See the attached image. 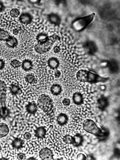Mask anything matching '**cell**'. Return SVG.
I'll list each match as a JSON object with an SVG mask.
<instances>
[{"label":"cell","mask_w":120,"mask_h":160,"mask_svg":"<svg viewBox=\"0 0 120 160\" xmlns=\"http://www.w3.org/2000/svg\"><path fill=\"white\" fill-rule=\"evenodd\" d=\"M37 106L47 115L52 118L54 115L53 101L50 97L46 94H42L38 98Z\"/></svg>","instance_id":"6da1fadb"},{"label":"cell","mask_w":120,"mask_h":160,"mask_svg":"<svg viewBox=\"0 0 120 160\" xmlns=\"http://www.w3.org/2000/svg\"><path fill=\"white\" fill-rule=\"evenodd\" d=\"M60 40V38L57 35L50 36L45 41L38 43V44L35 47V50L37 53L40 54L46 53L50 50L54 43Z\"/></svg>","instance_id":"7a4b0ae2"},{"label":"cell","mask_w":120,"mask_h":160,"mask_svg":"<svg viewBox=\"0 0 120 160\" xmlns=\"http://www.w3.org/2000/svg\"><path fill=\"white\" fill-rule=\"evenodd\" d=\"M77 78L81 82L90 83H94L101 81L98 76L85 70L79 71L77 74Z\"/></svg>","instance_id":"3957f363"},{"label":"cell","mask_w":120,"mask_h":160,"mask_svg":"<svg viewBox=\"0 0 120 160\" xmlns=\"http://www.w3.org/2000/svg\"><path fill=\"white\" fill-rule=\"evenodd\" d=\"M83 128L85 131L95 136L100 131V128L97 126L94 122L91 119H87L84 121Z\"/></svg>","instance_id":"277c9868"},{"label":"cell","mask_w":120,"mask_h":160,"mask_svg":"<svg viewBox=\"0 0 120 160\" xmlns=\"http://www.w3.org/2000/svg\"><path fill=\"white\" fill-rule=\"evenodd\" d=\"M8 87L4 81L0 80V103L1 107L5 108L6 106V96Z\"/></svg>","instance_id":"5b68a950"},{"label":"cell","mask_w":120,"mask_h":160,"mask_svg":"<svg viewBox=\"0 0 120 160\" xmlns=\"http://www.w3.org/2000/svg\"><path fill=\"white\" fill-rule=\"evenodd\" d=\"M40 158L43 160H53V155L52 151L47 147L42 148L39 153Z\"/></svg>","instance_id":"8992f818"},{"label":"cell","mask_w":120,"mask_h":160,"mask_svg":"<svg viewBox=\"0 0 120 160\" xmlns=\"http://www.w3.org/2000/svg\"><path fill=\"white\" fill-rule=\"evenodd\" d=\"M33 19V16L28 12L22 13L19 17V20L20 23L26 25L31 24Z\"/></svg>","instance_id":"52a82bcc"},{"label":"cell","mask_w":120,"mask_h":160,"mask_svg":"<svg viewBox=\"0 0 120 160\" xmlns=\"http://www.w3.org/2000/svg\"><path fill=\"white\" fill-rule=\"evenodd\" d=\"M110 132L106 128H101L98 133L97 134L96 136L97 139L100 141H104L109 136Z\"/></svg>","instance_id":"ba28073f"},{"label":"cell","mask_w":120,"mask_h":160,"mask_svg":"<svg viewBox=\"0 0 120 160\" xmlns=\"http://www.w3.org/2000/svg\"><path fill=\"white\" fill-rule=\"evenodd\" d=\"M59 60L57 58L51 57L47 61V65L50 68L53 70H57L60 66Z\"/></svg>","instance_id":"9c48e42d"},{"label":"cell","mask_w":120,"mask_h":160,"mask_svg":"<svg viewBox=\"0 0 120 160\" xmlns=\"http://www.w3.org/2000/svg\"><path fill=\"white\" fill-rule=\"evenodd\" d=\"M72 101L76 105H80L83 103V98L82 94L78 92L74 94L72 96Z\"/></svg>","instance_id":"30bf717a"},{"label":"cell","mask_w":120,"mask_h":160,"mask_svg":"<svg viewBox=\"0 0 120 160\" xmlns=\"http://www.w3.org/2000/svg\"><path fill=\"white\" fill-rule=\"evenodd\" d=\"M46 130L45 127L41 126L38 127L35 131V136L38 139H44L46 134Z\"/></svg>","instance_id":"8fae6325"},{"label":"cell","mask_w":120,"mask_h":160,"mask_svg":"<svg viewBox=\"0 0 120 160\" xmlns=\"http://www.w3.org/2000/svg\"><path fill=\"white\" fill-rule=\"evenodd\" d=\"M97 104L99 109L101 110H105L108 105V99L105 97H101L97 100Z\"/></svg>","instance_id":"7c38bea8"},{"label":"cell","mask_w":120,"mask_h":160,"mask_svg":"<svg viewBox=\"0 0 120 160\" xmlns=\"http://www.w3.org/2000/svg\"><path fill=\"white\" fill-rule=\"evenodd\" d=\"M69 118L66 114L61 113L58 115L57 118V122L58 124L63 126L66 124Z\"/></svg>","instance_id":"4fadbf2b"},{"label":"cell","mask_w":120,"mask_h":160,"mask_svg":"<svg viewBox=\"0 0 120 160\" xmlns=\"http://www.w3.org/2000/svg\"><path fill=\"white\" fill-rule=\"evenodd\" d=\"M10 132V129L7 125L4 123H0V139L5 137Z\"/></svg>","instance_id":"5bb4252c"},{"label":"cell","mask_w":120,"mask_h":160,"mask_svg":"<svg viewBox=\"0 0 120 160\" xmlns=\"http://www.w3.org/2000/svg\"><path fill=\"white\" fill-rule=\"evenodd\" d=\"M22 67L25 71H29L33 69V65L32 62L29 59H25L22 63Z\"/></svg>","instance_id":"9a60e30c"},{"label":"cell","mask_w":120,"mask_h":160,"mask_svg":"<svg viewBox=\"0 0 120 160\" xmlns=\"http://www.w3.org/2000/svg\"><path fill=\"white\" fill-rule=\"evenodd\" d=\"M49 21L51 24L58 25H59L60 22V18L57 14L51 13L48 16Z\"/></svg>","instance_id":"2e32d148"},{"label":"cell","mask_w":120,"mask_h":160,"mask_svg":"<svg viewBox=\"0 0 120 160\" xmlns=\"http://www.w3.org/2000/svg\"><path fill=\"white\" fill-rule=\"evenodd\" d=\"M6 45L10 48H14L16 47L18 44V41L16 38L11 36L6 41Z\"/></svg>","instance_id":"e0dca14e"},{"label":"cell","mask_w":120,"mask_h":160,"mask_svg":"<svg viewBox=\"0 0 120 160\" xmlns=\"http://www.w3.org/2000/svg\"><path fill=\"white\" fill-rule=\"evenodd\" d=\"M50 91L52 94L54 96L60 95L62 91V87L58 84H54L51 87Z\"/></svg>","instance_id":"ac0fdd59"},{"label":"cell","mask_w":120,"mask_h":160,"mask_svg":"<svg viewBox=\"0 0 120 160\" xmlns=\"http://www.w3.org/2000/svg\"><path fill=\"white\" fill-rule=\"evenodd\" d=\"M27 111L29 113L35 115L37 112V106L35 103H29L26 106Z\"/></svg>","instance_id":"d6986e66"},{"label":"cell","mask_w":120,"mask_h":160,"mask_svg":"<svg viewBox=\"0 0 120 160\" xmlns=\"http://www.w3.org/2000/svg\"><path fill=\"white\" fill-rule=\"evenodd\" d=\"M24 141L21 138H17L13 140L11 145L12 147L16 149L19 150L23 147Z\"/></svg>","instance_id":"ffe728a7"},{"label":"cell","mask_w":120,"mask_h":160,"mask_svg":"<svg viewBox=\"0 0 120 160\" xmlns=\"http://www.w3.org/2000/svg\"><path fill=\"white\" fill-rule=\"evenodd\" d=\"M74 142L72 145L74 146L78 147L82 145L83 141V137L79 134H76L73 137Z\"/></svg>","instance_id":"44dd1931"},{"label":"cell","mask_w":120,"mask_h":160,"mask_svg":"<svg viewBox=\"0 0 120 160\" xmlns=\"http://www.w3.org/2000/svg\"><path fill=\"white\" fill-rule=\"evenodd\" d=\"M10 87V92L13 95H16L17 94H21L22 91L18 85L13 84H11Z\"/></svg>","instance_id":"7402d4cb"},{"label":"cell","mask_w":120,"mask_h":160,"mask_svg":"<svg viewBox=\"0 0 120 160\" xmlns=\"http://www.w3.org/2000/svg\"><path fill=\"white\" fill-rule=\"evenodd\" d=\"M8 31L0 28V41H6L10 36Z\"/></svg>","instance_id":"603a6c76"},{"label":"cell","mask_w":120,"mask_h":160,"mask_svg":"<svg viewBox=\"0 0 120 160\" xmlns=\"http://www.w3.org/2000/svg\"><path fill=\"white\" fill-rule=\"evenodd\" d=\"M49 37L46 34L42 32L37 35L36 39L37 40L38 43H41L46 41Z\"/></svg>","instance_id":"cb8c5ba5"},{"label":"cell","mask_w":120,"mask_h":160,"mask_svg":"<svg viewBox=\"0 0 120 160\" xmlns=\"http://www.w3.org/2000/svg\"><path fill=\"white\" fill-rule=\"evenodd\" d=\"M10 113V110L6 107H1L0 108V117L5 118L7 117Z\"/></svg>","instance_id":"d4e9b609"},{"label":"cell","mask_w":120,"mask_h":160,"mask_svg":"<svg viewBox=\"0 0 120 160\" xmlns=\"http://www.w3.org/2000/svg\"><path fill=\"white\" fill-rule=\"evenodd\" d=\"M25 80L27 83L32 84L35 83L36 79L34 76L32 74H28L26 76Z\"/></svg>","instance_id":"484cf974"},{"label":"cell","mask_w":120,"mask_h":160,"mask_svg":"<svg viewBox=\"0 0 120 160\" xmlns=\"http://www.w3.org/2000/svg\"><path fill=\"white\" fill-rule=\"evenodd\" d=\"M63 141L65 143L72 144L74 142V137L70 135H66L63 137Z\"/></svg>","instance_id":"4316f807"},{"label":"cell","mask_w":120,"mask_h":160,"mask_svg":"<svg viewBox=\"0 0 120 160\" xmlns=\"http://www.w3.org/2000/svg\"><path fill=\"white\" fill-rule=\"evenodd\" d=\"M20 14L19 9L17 8H13L10 12V16L13 18H17L19 16Z\"/></svg>","instance_id":"83f0119b"},{"label":"cell","mask_w":120,"mask_h":160,"mask_svg":"<svg viewBox=\"0 0 120 160\" xmlns=\"http://www.w3.org/2000/svg\"><path fill=\"white\" fill-rule=\"evenodd\" d=\"M10 65L13 68H17L22 66V63L18 60L14 59L10 62Z\"/></svg>","instance_id":"f1b7e54d"},{"label":"cell","mask_w":120,"mask_h":160,"mask_svg":"<svg viewBox=\"0 0 120 160\" xmlns=\"http://www.w3.org/2000/svg\"><path fill=\"white\" fill-rule=\"evenodd\" d=\"M76 159L79 160H85L87 159L85 155L82 153L78 154L77 156Z\"/></svg>","instance_id":"f546056e"},{"label":"cell","mask_w":120,"mask_h":160,"mask_svg":"<svg viewBox=\"0 0 120 160\" xmlns=\"http://www.w3.org/2000/svg\"><path fill=\"white\" fill-rule=\"evenodd\" d=\"M6 63L5 61L1 58H0V70H3L5 67Z\"/></svg>","instance_id":"4dcf8cb0"},{"label":"cell","mask_w":120,"mask_h":160,"mask_svg":"<svg viewBox=\"0 0 120 160\" xmlns=\"http://www.w3.org/2000/svg\"><path fill=\"white\" fill-rule=\"evenodd\" d=\"M62 103L64 105L68 106L71 103V101L69 99L65 98L62 101Z\"/></svg>","instance_id":"1f68e13d"},{"label":"cell","mask_w":120,"mask_h":160,"mask_svg":"<svg viewBox=\"0 0 120 160\" xmlns=\"http://www.w3.org/2000/svg\"><path fill=\"white\" fill-rule=\"evenodd\" d=\"M17 159L20 160H23L26 159V157L25 154L23 153H20L17 155Z\"/></svg>","instance_id":"d6a6232c"},{"label":"cell","mask_w":120,"mask_h":160,"mask_svg":"<svg viewBox=\"0 0 120 160\" xmlns=\"http://www.w3.org/2000/svg\"><path fill=\"white\" fill-rule=\"evenodd\" d=\"M24 137L25 139L28 140L31 138V135L30 133L26 132L24 135Z\"/></svg>","instance_id":"836d02e7"},{"label":"cell","mask_w":120,"mask_h":160,"mask_svg":"<svg viewBox=\"0 0 120 160\" xmlns=\"http://www.w3.org/2000/svg\"><path fill=\"white\" fill-rule=\"evenodd\" d=\"M5 9L6 7L4 5L3 2L0 1V13L3 12Z\"/></svg>","instance_id":"e575fe53"},{"label":"cell","mask_w":120,"mask_h":160,"mask_svg":"<svg viewBox=\"0 0 120 160\" xmlns=\"http://www.w3.org/2000/svg\"><path fill=\"white\" fill-rule=\"evenodd\" d=\"M61 74L60 71L56 70L55 71V73H54V76H55L56 78H58L60 77Z\"/></svg>","instance_id":"d590c367"},{"label":"cell","mask_w":120,"mask_h":160,"mask_svg":"<svg viewBox=\"0 0 120 160\" xmlns=\"http://www.w3.org/2000/svg\"><path fill=\"white\" fill-rule=\"evenodd\" d=\"M60 49L59 47L56 46L54 47L53 48L54 52L55 53H58L60 51Z\"/></svg>","instance_id":"8d00e7d4"},{"label":"cell","mask_w":120,"mask_h":160,"mask_svg":"<svg viewBox=\"0 0 120 160\" xmlns=\"http://www.w3.org/2000/svg\"><path fill=\"white\" fill-rule=\"evenodd\" d=\"M19 30H17V29H15V30H13V34L15 35H17L19 33Z\"/></svg>","instance_id":"74e56055"},{"label":"cell","mask_w":120,"mask_h":160,"mask_svg":"<svg viewBox=\"0 0 120 160\" xmlns=\"http://www.w3.org/2000/svg\"><path fill=\"white\" fill-rule=\"evenodd\" d=\"M28 160H36V159L35 158L32 157H30V158H29L28 159Z\"/></svg>","instance_id":"f35d334b"},{"label":"cell","mask_w":120,"mask_h":160,"mask_svg":"<svg viewBox=\"0 0 120 160\" xmlns=\"http://www.w3.org/2000/svg\"><path fill=\"white\" fill-rule=\"evenodd\" d=\"M40 1H30V2H31V3H38V2H39Z\"/></svg>","instance_id":"ab89813d"},{"label":"cell","mask_w":120,"mask_h":160,"mask_svg":"<svg viewBox=\"0 0 120 160\" xmlns=\"http://www.w3.org/2000/svg\"><path fill=\"white\" fill-rule=\"evenodd\" d=\"M1 160H7L8 159L2 157L1 159H0Z\"/></svg>","instance_id":"60d3db41"},{"label":"cell","mask_w":120,"mask_h":160,"mask_svg":"<svg viewBox=\"0 0 120 160\" xmlns=\"http://www.w3.org/2000/svg\"><path fill=\"white\" fill-rule=\"evenodd\" d=\"M1 146H0V152H1Z\"/></svg>","instance_id":"b9f144b4"}]
</instances>
